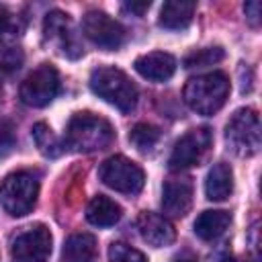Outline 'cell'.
<instances>
[{"label":"cell","mask_w":262,"mask_h":262,"mask_svg":"<svg viewBox=\"0 0 262 262\" xmlns=\"http://www.w3.org/2000/svg\"><path fill=\"white\" fill-rule=\"evenodd\" d=\"M213 145V133L209 127H196L186 131L172 147V154L168 158L170 170H186L203 162V158L209 154Z\"/></svg>","instance_id":"obj_8"},{"label":"cell","mask_w":262,"mask_h":262,"mask_svg":"<svg viewBox=\"0 0 262 262\" xmlns=\"http://www.w3.org/2000/svg\"><path fill=\"white\" fill-rule=\"evenodd\" d=\"M88 84L98 98L117 106L121 113H131L137 104L135 84L123 70L115 66H98L96 70H92Z\"/></svg>","instance_id":"obj_2"},{"label":"cell","mask_w":262,"mask_h":262,"mask_svg":"<svg viewBox=\"0 0 262 262\" xmlns=\"http://www.w3.org/2000/svg\"><path fill=\"white\" fill-rule=\"evenodd\" d=\"M39 196V180L33 172L18 170L8 174L0 184V203L12 217L27 215Z\"/></svg>","instance_id":"obj_4"},{"label":"cell","mask_w":262,"mask_h":262,"mask_svg":"<svg viewBox=\"0 0 262 262\" xmlns=\"http://www.w3.org/2000/svg\"><path fill=\"white\" fill-rule=\"evenodd\" d=\"M33 139L37 143V147L41 149L43 156H49V158H55L61 154V145L59 141L53 137L51 133V127L47 123H35L33 125Z\"/></svg>","instance_id":"obj_21"},{"label":"cell","mask_w":262,"mask_h":262,"mask_svg":"<svg viewBox=\"0 0 262 262\" xmlns=\"http://www.w3.org/2000/svg\"><path fill=\"white\" fill-rule=\"evenodd\" d=\"M10 23H12V16H10L8 8H6L4 4H0V33L6 31V29L10 27Z\"/></svg>","instance_id":"obj_27"},{"label":"cell","mask_w":262,"mask_h":262,"mask_svg":"<svg viewBox=\"0 0 262 262\" xmlns=\"http://www.w3.org/2000/svg\"><path fill=\"white\" fill-rule=\"evenodd\" d=\"M225 141L237 156H254L260 149V117L254 108H237L225 125Z\"/></svg>","instance_id":"obj_5"},{"label":"cell","mask_w":262,"mask_h":262,"mask_svg":"<svg viewBox=\"0 0 262 262\" xmlns=\"http://www.w3.org/2000/svg\"><path fill=\"white\" fill-rule=\"evenodd\" d=\"M133 68L139 76L151 80V82H166L176 72V59L174 55L166 51H149L139 55L133 61Z\"/></svg>","instance_id":"obj_13"},{"label":"cell","mask_w":262,"mask_h":262,"mask_svg":"<svg viewBox=\"0 0 262 262\" xmlns=\"http://www.w3.org/2000/svg\"><path fill=\"white\" fill-rule=\"evenodd\" d=\"M96 237L92 233H74L66 239L61 250V262H94Z\"/></svg>","instance_id":"obj_17"},{"label":"cell","mask_w":262,"mask_h":262,"mask_svg":"<svg viewBox=\"0 0 262 262\" xmlns=\"http://www.w3.org/2000/svg\"><path fill=\"white\" fill-rule=\"evenodd\" d=\"M233 190V172L227 164H215L205 180V194L209 201H225Z\"/></svg>","instance_id":"obj_18"},{"label":"cell","mask_w":262,"mask_h":262,"mask_svg":"<svg viewBox=\"0 0 262 262\" xmlns=\"http://www.w3.org/2000/svg\"><path fill=\"white\" fill-rule=\"evenodd\" d=\"M129 141L139 149V151H149L156 147L160 141V129L149 125V123H137L129 131Z\"/></svg>","instance_id":"obj_20"},{"label":"cell","mask_w":262,"mask_h":262,"mask_svg":"<svg viewBox=\"0 0 262 262\" xmlns=\"http://www.w3.org/2000/svg\"><path fill=\"white\" fill-rule=\"evenodd\" d=\"M180 262H190V260H180Z\"/></svg>","instance_id":"obj_29"},{"label":"cell","mask_w":262,"mask_h":262,"mask_svg":"<svg viewBox=\"0 0 262 262\" xmlns=\"http://www.w3.org/2000/svg\"><path fill=\"white\" fill-rule=\"evenodd\" d=\"M147 8H149V2H127V4H123V10L133 12V14H137V16H141Z\"/></svg>","instance_id":"obj_26"},{"label":"cell","mask_w":262,"mask_h":262,"mask_svg":"<svg viewBox=\"0 0 262 262\" xmlns=\"http://www.w3.org/2000/svg\"><path fill=\"white\" fill-rule=\"evenodd\" d=\"M137 231H139L141 239L147 242L154 248H166L176 239L174 225L164 215H158V213H151V211L139 213Z\"/></svg>","instance_id":"obj_11"},{"label":"cell","mask_w":262,"mask_h":262,"mask_svg":"<svg viewBox=\"0 0 262 262\" xmlns=\"http://www.w3.org/2000/svg\"><path fill=\"white\" fill-rule=\"evenodd\" d=\"M219 262H239L237 258H233V256H225V258H221Z\"/></svg>","instance_id":"obj_28"},{"label":"cell","mask_w":262,"mask_h":262,"mask_svg":"<svg viewBox=\"0 0 262 262\" xmlns=\"http://www.w3.org/2000/svg\"><path fill=\"white\" fill-rule=\"evenodd\" d=\"M108 262H147V260L139 250L123 242H115L108 248Z\"/></svg>","instance_id":"obj_23"},{"label":"cell","mask_w":262,"mask_h":262,"mask_svg":"<svg viewBox=\"0 0 262 262\" xmlns=\"http://www.w3.org/2000/svg\"><path fill=\"white\" fill-rule=\"evenodd\" d=\"M59 94V74L51 63L37 66L18 88V96L27 106H47Z\"/></svg>","instance_id":"obj_7"},{"label":"cell","mask_w":262,"mask_h":262,"mask_svg":"<svg viewBox=\"0 0 262 262\" xmlns=\"http://www.w3.org/2000/svg\"><path fill=\"white\" fill-rule=\"evenodd\" d=\"M121 215H123L121 205L104 194H96L86 207V219L96 227H111L121 219Z\"/></svg>","instance_id":"obj_16"},{"label":"cell","mask_w":262,"mask_h":262,"mask_svg":"<svg viewBox=\"0 0 262 262\" xmlns=\"http://www.w3.org/2000/svg\"><path fill=\"white\" fill-rule=\"evenodd\" d=\"M244 12H246V18L250 20V25H258L260 23V2L258 0H252V2H246L244 4Z\"/></svg>","instance_id":"obj_25"},{"label":"cell","mask_w":262,"mask_h":262,"mask_svg":"<svg viewBox=\"0 0 262 262\" xmlns=\"http://www.w3.org/2000/svg\"><path fill=\"white\" fill-rule=\"evenodd\" d=\"M98 178L113 190L125 194H137L143 188L145 174L139 164L125 156H111L98 168Z\"/></svg>","instance_id":"obj_6"},{"label":"cell","mask_w":262,"mask_h":262,"mask_svg":"<svg viewBox=\"0 0 262 262\" xmlns=\"http://www.w3.org/2000/svg\"><path fill=\"white\" fill-rule=\"evenodd\" d=\"M84 35L102 49H119L125 43V29L102 10H88L82 18Z\"/></svg>","instance_id":"obj_10"},{"label":"cell","mask_w":262,"mask_h":262,"mask_svg":"<svg viewBox=\"0 0 262 262\" xmlns=\"http://www.w3.org/2000/svg\"><path fill=\"white\" fill-rule=\"evenodd\" d=\"M51 231L45 225H33L20 231L10 246V254L14 262H47L51 254Z\"/></svg>","instance_id":"obj_9"},{"label":"cell","mask_w":262,"mask_h":262,"mask_svg":"<svg viewBox=\"0 0 262 262\" xmlns=\"http://www.w3.org/2000/svg\"><path fill=\"white\" fill-rule=\"evenodd\" d=\"M196 4L194 2H186V0H170L162 6L160 10V27L170 29V31H180L186 29L194 16Z\"/></svg>","instance_id":"obj_15"},{"label":"cell","mask_w":262,"mask_h":262,"mask_svg":"<svg viewBox=\"0 0 262 262\" xmlns=\"http://www.w3.org/2000/svg\"><path fill=\"white\" fill-rule=\"evenodd\" d=\"M113 139H115V131L111 123L86 111L72 115L66 127V135H63V141L68 147H72L74 151H84V154L104 149L111 145Z\"/></svg>","instance_id":"obj_1"},{"label":"cell","mask_w":262,"mask_h":262,"mask_svg":"<svg viewBox=\"0 0 262 262\" xmlns=\"http://www.w3.org/2000/svg\"><path fill=\"white\" fill-rule=\"evenodd\" d=\"M184 102L199 115L217 113L229 96V78L223 72H209L190 78L184 86Z\"/></svg>","instance_id":"obj_3"},{"label":"cell","mask_w":262,"mask_h":262,"mask_svg":"<svg viewBox=\"0 0 262 262\" xmlns=\"http://www.w3.org/2000/svg\"><path fill=\"white\" fill-rule=\"evenodd\" d=\"M192 205V182L188 178H170L162 188V209L170 217H184Z\"/></svg>","instance_id":"obj_12"},{"label":"cell","mask_w":262,"mask_h":262,"mask_svg":"<svg viewBox=\"0 0 262 262\" xmlns=\"http://www.w3.org/2000/svg\"><path fill=\"white\" fill-rule=\"evenodd\" d=\"M14 147V129L8 121H0V158Z\"/></svg>","instance_id":"obj_24"},{"label":"cell","mask_w":262,"mask_h":262,"mask_svg":"<svg viewBox=\"0 0 262 262\" xmlns=\"http://www.w3.org/2000/svg\"><path fill=\"white\" fill-rule=\"evenodd\" d=\"M219 59H223V49L207 47V49H199V51H192L190 55H186L184 68H203V66H211Z\"/></svg>","instance_id":"obj_22"},{"label":"cell","mask_w":262,"mask_h":262,"mask_svg":"<svg viewBox=\"0 0 262 262\" xmlns=\"http://www.w3.org/2000/svg\"><path fill=\"white\" fill-rule=\"evenodd\" d=\"M229 223H231V215L227 211H203L194 219V233L201 239L211 242L221 237L227 231Z\"/></svg>","instance_id":"obj_19"},{"label":"cell","mask_w":262,"mask_h":262,"mask_svg":"<svg viewBox=\"0 0 262 262\" xmlns=\"http://www.w3.org/2000/svg\"><path fill=\"white\" fill-rule=\"evenodd\" d=\"M43 31H45V37L51 39V41H57L59 47L63 49V53L72 55L70 49H78V43H76V37L72 33V20L66 12L61 10H53L45 16V25H43ZM80 53V49H78Z\"/></svg>","instance_id":"obj_14"}]
</instances>
